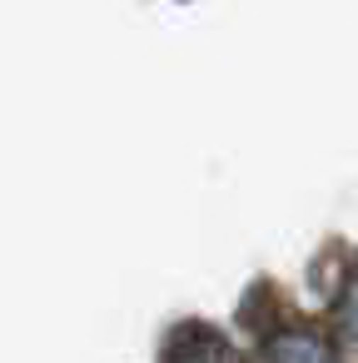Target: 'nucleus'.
Instances as JSON below:
<instances>
[{"instance_id":"f257e3e1","label":"nucleus","mask_w":358,"mask_h":363,"mask_svg":"<svg viewBox=\"0 0 358 363\" xmlns=\"http://www.w3.org/2000/svg\"><path fill=\"white\" fill-rule=\"evenodd\" d=\"M259 363H338V353L318 328H279L264 343Z\"/></svg>"},{"instance_id":"f03ea898","label":"nucleus","mask_w":358,"mask_h":363,"mask_svg":"<svg viewBox=\"0 0 358 363\" xmlns=\"http://www.w3.org/2000/svg\"><path fill=\"white\" fill-rule=\"evenodd\" d=\"M164 363H239V353H234V348H229L214 328L189 323V328H179V333L169 338Z\"/></svg>"},{"instance_id":"7ed1b4c3","label":"nucleus","mask_w":358,"mask_h":363,"mask_svg":"<svg viewBox=\"0 0 358 363\" xmlns=\"http://www.w3.org/2000/svg\"><path fill=\"white\" fill-rule=\"evenodd\" d=\"M338 328L348 333V338H358V274L343 284V294H338Z\"/></svg>"}]
</instances>
